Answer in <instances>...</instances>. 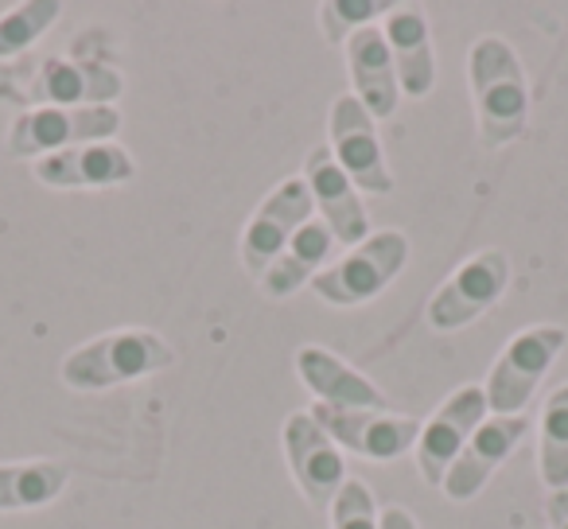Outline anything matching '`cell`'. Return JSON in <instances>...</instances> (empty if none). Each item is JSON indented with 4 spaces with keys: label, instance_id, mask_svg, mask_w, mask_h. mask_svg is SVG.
I'll use <instances>...</instances> for the list:
<instances>
[{
    "label": "cell",
    "instance_id": "1",
    "mask_svg": "<svg viewBox=\"0 0 568 529\" xmlns=\"http://www.w3.org/2000/svg\"><path fill=\"white\" fill-rule=\"evenodd\" d=\"M467 90L483 149L514 144L529 125V82L518 51L503 35H479L467 51Z\"/></svg>",
    "mask_w": 568,
    "mask_h": 529
},
{
    "label": "cell",
    "instance_id": "2",
    "mask_svg": "<svg viewBox=\"0 0 568 529\" xmlns=\"http://www.w3.org/2000/svg\"><path fill=\"white\" fill-rule=\"evenodd\" d=\"M175 366V350L149 327H113L98 339L79 343L59 363V382L74 394H102V389L141 382Z\"/></svg>",
    "mask_w": 568,
    "mask_h": 529
},
{
    "label": "cell",
    "instance_id": "3",
    "mask_svg": "<svg viewBox=\"0 0 568 529\" xmlns=\"http://www.w3.org/2000/svg\"><path fill=\"white\" fill-rule=\"evenodd\" d=\"M565 343L568 332L557 324H529L521 332H514L495 355V363H490L487 382H483L487 409L495 417H526L529 401L541 389V382L549 378Z\"/></svg>",
    "mask_w": 568,
    "mask_h": 529
},
{
    "label": "cell",
    "instance_id": "4",
    "mask_svg": "<svg viewBox=\"0 0 568 529\" xmlns=\"http://www.w3.org/2000/svg\"><path fill=\"white\" fill-rule=\"evenodd\" d=\"M405 265H409V237L402 230H371V237L351 245L312 281V293L332 308H363L402 277Z\"/></svg>",
    "mask_w": 568,
    "mask_h": 529
},
{
    "label": "cell",
    "instance_id": "5",
    "mask_svg": "<svg viewBox=\"0 0 568 529\" xmlns=\"http://www.w3.org/2000/svg\"><path fill=\"white\" fill-rule=\"evenodd\" d=\"M121 110L118 105H32L17 113L4 136V152L12 160H43L51 152L74 149V144L118 141Z\"/></svg>",
    "mask_w": 568,
    "mask_h": 529
},
{
    "label": "cell",
    "instance_id": "6",
    "mask_svg": "<svg viewBox=\"0 0 568 529\" xmlns=\"http://www.w3.org/2000/svg\"><path fill=\"white\" fill-rule=\"evenodd\" d=\"M510 288V253L506 250H479L467 261H459L452 277L433 293L425 308V319L433 332H464L467 324L483 319Z\"/></svg>",
    "mask_w": 568,
    "mask_h": 529
},
{
    "label": "cell",
    "instance_id": "7",
    "mask_svg": "<svg viewBox=\"0 0 568 529\" xmlns=\"http://www.w3.org/2000/svg\"><path fill=\"white\" fill-rule=\"evenodd\" d=\"M327 149L358 191H366V195H389L394 191V172H389L386 149H382L378 121L366 113V105L355 94H339L332 102Z\"/></svg>",
    "mask_w": 568,
    "mask_h": 529
},
{
    "label": "cell",
    "instance_id": "8",
    "mask_svg": "<svg viewBox=\"0 0 568 529\" xmlns=\"http://www.w3.org/2000/svg\"><path fill=\"white\" fill-rule=\"evenodd\" d=\"M490 417L487 394L483 386H459L420 420V436L413 459H417V471L428 487L440 490L444 475L452 471V464L459 459V451L467 448V440L475 436V428Z\"/></svg>",
    "mask_w": 568,
    "mask_h": 529
},
{
    "label": "cell",
    "instance_id": "9",
    "mask_svg": "<svg viewBox=\"0 0 568 529\" xmlns=\"http://www.w3.org/2000/svg\"><path fill=\"white\" fill-rule=\"evenodd\" d=\"M281 444H284V464L293 471L304 502L316 506V510H327L332 498L339 495V487L351 479L347 456L339 451V444L316 425V417L308 409H296L284 417Z\"/></svg>",
    "mask_w": 568,
    "mask_h": 529
},
{
    "label": "cell",
    "instance_id": "10",
    "mask_svg": "<svg viewBox=\"0 0 568 529\" xmlns=\"http://www.w3.org/2000/svg\"><path fill=\"white\" fill-rule=\"evenodd\" d=\"M316 425L339 444L343 456H363L371 464H394V459L409 456L417 448L420 420L402 417L394 409H327V405H312Z\"/></svg>",
    "mask_w": 568,
    "mask_h": 529
},
{
    "label": "cell",
    "instance_id": "11",
    "mask_svg": "<svg viewBox=\"0 0 568 529\" xmlns=\"http://www.w3.org/2000/svg\"><path fill=\"white\" fill-rule=\"evenodd\" d=\"M316 218V206H312L308 183L304 175H288L284 183H276L261 206L250 214L242 230V265L250 277H261V273L281 257V250L301 234L308 222Z\"/></svg>",
    "mask_w": 568,
    "mask_h": 529
},
{
    "label": "cell",
    "instance_id": "12",
    "mask_svg": "<svg viewBox=\"0 0 568 529\" xmlns=\"http://www.w3.org/2000/svg\"><path fill=\"white\" fill-rule=\"evenodd\" d=\"M304 183H308L312 206H316V218L332 230L335 242L358 245L363 237H371V211L363 203V191L351 183V175L335 164L332 149L320 144L304 156Z\"/></svg>",
    "mask_w": 568,
    "mask_h": 529
},
{
    "label": "cell",
    "instance_id": "13",
    "mask_svg": "<svg viewBox=\"0 0 568 529\" xmlns=\"http://www.w3.org/2000/svg\"><path fill=\"white\" fill-rule=\"evenodd\" d=\"M529 417H495L490 413L475 436L467 440V448L459 451V459L452 464V471L444 475L440 490L452 498V502H471V498L483 495L495 471L506 464V459L518 451V444L529 436Z\"/></svg>",
    "mask_w": 568,
    "mask_h": 529
},
{
    "label": "cell",
    "instance_id": "14",
    "mask_svg": "<svg viewBox=\"0 0 568 529\" xmlns=\"http://www.w3.org/2000/svg\"><path fill=\"white\" fill-rule=\"evenodd\" d=\"M133 175H136V160L118 141L74 144V149L51 152V156L32 164V180L51 191H105V187H121Z\"/></svg>",
    "mask_w": 568,
    "mask_h": 529
},
{
    "label": "cell",
    "instance_id": "15",
    "mask_svg": "<svg viewBox=\"0 0 568 529\" xmlns=\"http://www.w3.org/2000/svg\"><path fill=\"white\" fill-rule=\"evenodd\" d=\"M382 35H386L389 59H394L397 87L402 98H428L436 90V48H433V24H428L425 9L417 4H394L382 20Z\"/></svg>",
    "mask_w": 568,
    "mask_h": 529
},
{
    "label": "cell",
    "instance_id": "16",
    "mask_svg": "<svg viewBox=\"0 0 568 529\" xmlns=\"http://www.w3.org/2000/svg\"><path fill=\"white\" fill-rule=\"evenodd\" d=\"M293 363L296 378L316 397V405H327V409H389L386 394L358 366H351L347 358L320 347V343H304Z\"/></svg>",
    "mask_w": 568,
    "mask_h": 529
},
{
    "label": "cell",
    "instance_id": "17",
    "mask_svg": "<svg viewBox=\"0 0 568 529\" xmlns=\"http://www.w3.org/2000/svg\"><path fill=\"white\" fill-rule=\"evenodd\" d=\"M125 90L121 71L90 55L48 59L36 74V105H113Z\"/></svg>",
    "mask_w": 568,
    "mask_h": 529
},
{
    "label": "cell",
    "instance_id": "18",
    "mask_svg": "<svg viewBox=\"0 0 568 529\" xmlns=\"http://www.w3.org/2000/svg\"><path fill=\"white\" fill-rule=\"evenodd\" d=\"M343 59H347V74H351V94L366 105L374 121H386L397 113L402 105V87H397V71L394 59H389L386 35L382 24L363 28L343 43Z\"/></svg>",
    "mask_w": 568,
    "mask_h": 529
},
{
    "label": "cell",
    "instance_id": "19",
    "mask_svg": "<svg viewBox=\"0 0 568 529\" xmlns=\"http://www.w3.org/2000/svg\"><path fill=\"white\" fill-rule=\"evenodd\" d=\"M332 250H335L332 230H327L320 218H312L293 242L284 245L281 257L261 273L257 288L268 296V301H288V296L301 293L304 285H312V281L332 265Z\"/></svg>",
    "mask_w": 568,
    "mask_h": 529
},
{
    "label": "cell",
    "instance_id": "20",
    "mask_svg": "<svg viewBox=\"0 0 568 529\" xmlns=\"http://www.w3.org/2000/svg\"><path fill=\"white\" fill-rule=\"evenodd\" d=\"M71 482V471L55 459H9L0 464V513L51 506Z\"/></svg>",
    "mask_w": 568,
    "mask_h": 529
},
{
    "label": "cell",
    "instance_id": "21",
    "mask_svg": "<svg viewBox=\"0 0 568 529\" xmlns=\"http://www.w3.org/2000/svg\"><path fill=\"white\" fill-rule=\"evenodd\" d=\"M537 475L549 490H568V382L545 394L537 417Z\"/></svg>",
    "mask_w": 568,
    "mask_h": 529
},
{
    "label": "cell",
    "instance_id": "22",
    "mask_svg": "<svg viewBox=\"0 0 568 529\" xmlns=\"http://www.w3.org/2000/svg\"><path fill=\"white\" fill-rule=\"evenodd\" d=\"M59 17H63L59 0H28V4L9 9L0 17V59H17L28 48H36L59 24Z\"/></svg>",
    "mask_w": 568,
    "mask_h": 529
},
{
    "label": "cell",
    "instance_id": "23",
    "mask_svg": "<svg viewBox=\"0 0 568 529\" xmlns=\"http://www.w3.org/2000/svg\"><path fill=\"white\" fill-rule=\"evenodd\" d=\"M389 9H394V4H386V0H327V4H320L324 40L332 43V48H343L355 32L382 24Z\"/></svg>",
    "mask_w": 568,
    "mask_h": 529
},
{
    "label": "cell",
    "instance_id": "24",
    "mask_svg": "<svg viewBox=\"0 0 568 529\" xmlns=\"http://www.w3.org/2000/svg\"><path fill=\"white\" fill-rule=\"evenodd\" d=\"M327 518H332V529H378L382 510L374 490L351 475L339 487V495L332 498V506H327Z\"/></svg>",
    "mask_w": 568,
    "mask_h": 529
},
{
    "label": "cell",
    "instance_id": "25",
    "mask_svg": "<svg viewBox=\"0 0 568 529\" xmlns=\"http://www.w3.org/2000/svg\"><path fill=\"white\" fill-rule=\"evenodd\" d=\"M545 521H549V529H568V490H549Z\"/></svg>",
    "mask_w": 568,
    "mask_h": 529
},
{
    "label": "cell",
    "instance_id": "26",
    "mask_svg": "<svg viewBox=\"0 0 568 529\" xmlns=\"http://www.w3.org/2000/svg\"><path fill=\"white\" fill-rule=\"evenodd\" d=\"M378 529H420V526L413 518V510H405V506H382Z\"/></svg>",
    "mask_w": 568,
    "mask_h": 529
}]
</instances>
